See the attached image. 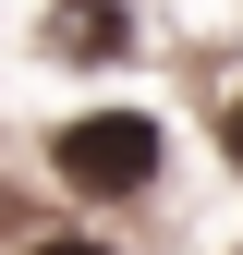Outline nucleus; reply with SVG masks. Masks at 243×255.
<instances>
[{
  "label": "nucleus",
  "instance_id": "1",
  "mask_svg": "<svg viewBox=\"0 0 243 255\" xmlns=\"http://www.w3.org/2000/svg\"><path fill=\"white\" fill-rule=\"evenodd\" d=\"M49 158H61L73 195H146L158 158H170V134H158V110H85V122H61Z\"/></svg>",
  "mask_w": 243,
  "mask_h": 255
},
{
  "label": "nucleus",
  "instance_id": "2",
  "mask_svg": "<svg viewBox=\"0 0 243 255\" xmlns=\"http://www.w3.org/2000/svg\"><path fill=\"white\" fill-rule=\"evenodd\" d=\"M61 49H73V61H122V49H134L122 0H61Z\"/></svg>",
  "mask_w": 243,
  "mask_h": 255
},
{
  "label": "nucleus",
  "instance_id": "3",
  "mask_svg": "<svg viewBox=\"0 0 243 255\" xmlns=\"http://www.w3.org/2000/svg\"><path fill=\"white\" fill-rule=\"evenodd\" d=\"M24 255H110V243H85V231H49V243H24Z\"/></svg>",
  "mask_w": 243,
  "mask_h": 255
},
{
  "label": "nucleus",
  "instance_id": "4",
  "mask_svg": "<svg viewBox=\"0 0 243 255\" xmlns=\"http://www.w3.org/2000/svg\"><path fill=\"white\" fill-rule=\"evenodd\" d=\"M219 146H231V170H243V98H231V110H219Z\"/></svg>",
  "mask_w": 243,
  "mask_h": 255
}]
</instances>
